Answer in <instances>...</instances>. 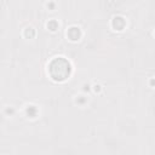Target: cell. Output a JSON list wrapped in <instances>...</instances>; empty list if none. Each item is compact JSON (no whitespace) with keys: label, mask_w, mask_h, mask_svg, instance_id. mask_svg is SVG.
Returning <instances> with one entry per match:
<instances>
[{"label":"cell","mask_w":155,"mask_h":155,"mask_svg":"<svg viewBox=\"0 0 155 155\" xmlns=\"http://www.w3.org/2000/svg\"><path fill=\"white\" fill-rule=\"evenodd\" d=\"M48 74L54 81H65L71 74V64L64 57H56L48 64Z\"/></svg>","instance_id":"cell-1"},{"label":"cell","mask_w":155,"mask_h":155,"mask_svg":"<svg viewBox=\"0 0 155 155\" xmlns=\"http://www.w3.org/2000/svg\"><path fill=\"white\" fill-rule=\"evenodd\" d=\"M67 35L71 41H78L81 38V30L78 27H70L67 31Z\"/></svg>","instance_id":"cell-2"},{"label":"cell","mask_w":155,"mask_h":155,"mask_svg":"<svg viewBox=\"0 0 155 155\" xmlns=\"http://www.w3.org/2000/svg\"><path fill=\"white\" fill-rule=\"evenodd\" d=\"M111 25H113V28H114L115 30H122V29L125 28V25H126V21L124 19V17L116 16V17L113 18Z\"/></svg>","instance_id":"cell-3"},{"label":"cell","mask_w":155,"mask_h":155,"mask_svg":"<svg viewBox=\"0 0 155 155\" xmlns=\"http://www.w3.org/2000/svg\"><path fill=\"white\" fill-rule=\"evenodd\" d=\"M25 113H27V116H28V117H36V115H38L39 111H38V108H36V107L29 105V107L27 108Z\"/></svg>","instance_id":"cell-4"},{"label":"cell","mask_w":155,"mask_h":155,"mask_svg":"<svg viewBox=\"0 0 155 155\" xmlns=\"http://www.w3.org/2000/svg\"><path fill=\"white\" fill-rule=\"evenodd\" d=\"M47 28H48L51 31L57 30V29H58V22H57L56 19H51V21H48V23H47Z\"/></svg>","instance_id":"cell-5"},{"label":"cell","mask_w":155,"mask_h":155,"mask_svg":"<svg viewBox=\"0 0 155 155\" xmlns=\"http://www.w3.org/2000/svg\"><path fill=\"white\" fill-rule=\"evenodd\" d=\"M24 36H25L27 39H33V38L35 36V30H34L33 28H27V29L24 30Z\"/></svg>","instance_id":"cell-6"}]
</instances>
